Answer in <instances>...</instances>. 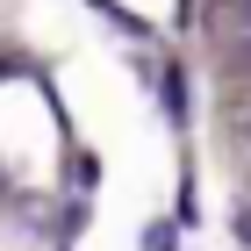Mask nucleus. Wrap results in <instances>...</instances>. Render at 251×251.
Masks as SVG:
<instances>
[{"label":"nucleus","mask_w":251,"mask_h":251,"mask_svg":"<svg viewBox=\"0 0 251 251\" xmlns=\"http://www.w3.org/2000/svg\"><path fill=\"white\" fill-rule=\"evenodd\" d=\"M144 251H173V223H151L144 230Z\"/></svg>","instance_id":"f257e3e1"},{"label":"nucleus","mask_w":251,"mask_h":251,"mask_svg":"<svg viewBox=\"0 0 251 251\" xmlns=\"http://www.w3.org/2000/svg\"><path fill=\"white\" fill-rule=\"evenodd\" d=\"M230 230H237V244L251 251V201H237V215H230Z\"/></svg>","instance_id":"f03ea898"},{"label":"nucleus","mask_w":251,"mask_h":251,"mask_svg":"<svg viewBox=\"0 0 251 251\" xmlns=\"http://www.w3.org/2000/svg\"><path fill=\"white\" fill-rule=\"evenodd\" d=\"M244 144H251V115H244Z\"/></svg>","instance_id":"7ed1b4c3"}]
</instances>
